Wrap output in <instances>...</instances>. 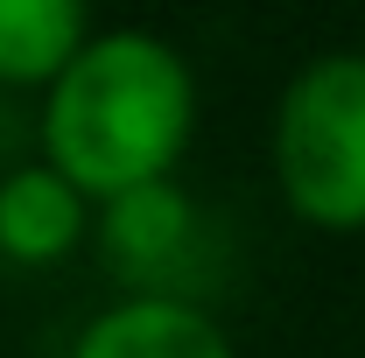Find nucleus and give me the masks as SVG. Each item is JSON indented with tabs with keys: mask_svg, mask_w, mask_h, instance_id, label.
Wrapping results in <instances>:
<instances>
[{
	"mask_svg": "<svg viewBox=\"0 0 365 358\" xmlns=\"http://www.w3.org/2000/svg\"><path fill=\"white\" fill-rule=\"evenodd\" d=\"M190 134H197V78L182 49L155 29L91 36L36 113L43 162L71 176L91 204L169 183Z\"/></svg>",
	"mask_w": 365,
	"mask_h": 358,
	"instance_id": "obj_1",
	"label": "nucleus"
},
{
	"mask_svg": "<svg viewBox=\"0 0 365 358\" xmlns=\"http://www.w3.org/2000/svg\"><path fill=\"white\" fill-rule=\"evenodd\" d=\"M274 183L295 218L365 232V56H317L274 106Z\"/></svg>",
	"mask_w": 365,
	"mask_h": 358,
	"instance_id": "obj_2",
	"label": "nucleus"
},
{
	"mask_svg": "<svg viewBox=\"0 0 365 358\" xmlns=\"http://www.w3.org/2000/svg\"><path fill=\"white\" fill-rule=\"evenodd\" d=\"M190 246H197V211L176 183L98 204V253L127 281V295H176L169 274L190 260Z\"/></svg>",
	"mask_w": 365,
	"mask_h": 358,
	"instance_id": "obj_3",
	"label": "nucleus"
},
{
	"mask_svg": "<svg viewBox=\"0 0 365 358\" xmlns=\"http://www.w3.org/2000/svg\"><path fill=\"white\" fill-rule=\"evenodd\" d=\"M71 358H239L190 295H120L71 337Z\"/></svg>",
	"mask_w": 365,
	"mask_h": 358,
	"instance_id": "obj_4",
	"label": "nucleus"
},
{
	"mask_svg": "<svg viewBox=\"0 0 365 358\" xmlns=\"http://www.w3.org/2000/svg\"><path fill=\"white\" fill-rule=\"evenodd\" d=\"M85 204L91 197L71 176H56L49 162H29V169L0 176V260H14V267H56L85 232H98Z\"/></svg>",
	"mask_w": 365,
	"mask_h": 358,
	"instance_id": "obj_5",
	"label": "nucleus"
},
{
	"mask_svg": "<svg viewBox=\"0 0 365 358\" xmlns=\"http://www.w3.org/2000/svg\"><path fill=\"white\" fill-rule=\"evenodd\" d=\"M91 43V0H0V85L49 91Z\"/></svg>",
	"mask_w": 365,
	"mask_h": 358,
	"instance_id": "obj_6",
	"label": "nucleus"
}]
</instances>
